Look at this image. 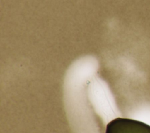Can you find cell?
Here are the masks:
<instances>
[{
    "label": "cell",
    "mask_w": 150,
    "mask_h": 133,
    "mask_svg": "<svg viewBox=\"0 0 150 133\" xmlns=\"http://www.w3.org/2000/svg\"><path fill=\"white\" fill-rule=\"evenodd\" d=\"M105 133H150V125L136 120L118 117L107 124Z\"/></svg>",
    "instance_id": "cell-1"
}]
</instances>
